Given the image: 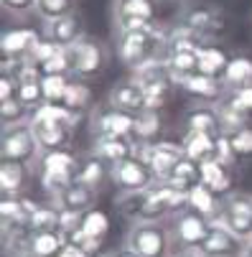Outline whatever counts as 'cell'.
I'll list each match as a JSON object with an SVG mask.
<instances>
[{
	"instance_id": "f1b7e54d",
	"label": "cell",
	"mask_w": 252,
	"mask_h": 257,
	"mask_svg": "<svg viewBox=\"0 0 252 257\" xmlns=\"http://www.w3.org/2000/svg\"><path fill=\"white\" fill-rule=\"evenodd\" d=\"M110 176V168H107V163L97 156H84L79 158V168H77V178L79 183H84V186H92V189H99L102 181Z\"/></svg>"
},
{
	"instance_id": "7a4b0ae2",
	"label": "cell",
	"mask_w": 252,
	"mask_h": 257,
	"mask_svg": "<svg viewBox=\"0 0 252 257\" xmlns=\"http://www.w3.org/2000/svg\"><path fill=\"white\" fill-rule=\"evenodd\" d=\"M178 23L191 28L206 41L219 39V33H224V28H227L224 11L211 3H204V0H189V3H184L181 13H178Z\"/></svg>"
},
{
	"instance_id": "681fc988",
	"label": "cell",
	"mask_w": 252,
	"mask_h": 257,
	"mask_svg": "<svg viewBox=\"0 0 252 257\" xmlns=\"http://www.w3.org/2000/svg\"><path fill=\"white\" fill-rule=\"evenodd\" d=\"M166 3H181L184 6V3H189V0H166Z\"/></svg>"
},
{
	"instance_id": "ab89813d",
	"label": "cell",
	"mask_w": 252,
	"mask_h": 257,
	"mask_svg": "<svg viewBox=\"0 0 252 257\" xmlns=\"http://www.w3.org/2000/svg\"><path fill=\"white\" fill-rule=\"evenodd\" d=\"M36 3L39 0H0L6 13H13V16H28V13H36Z\"/></svg>"
},
{
	"instance_id": "836d02e7",
	"label": "cell",
	"mask_w": 252,
	"mask_h": 257,
	"mask_svg": "<svg viewBox=\"0 0 252 257\" xmlns=\"http://www.w3.org/2000/svg\"><path fill=\"white\" fill-rule=\"evenodd\" d=\"M61 104L66 109H71V112L84 115L92 107V89L84 82H69V89H66V97H64Z\"/></svg>"
},
{
	"instance_id": "603a6c76",
	"label": "cell",
	"mask_w": 252,
	"mask_h": 257,
	"mask_svg": "<svg viewBox=\"0 0 252 257\" xmlns=\"http://www.w3.org/2000/svg\"><path fill=\"white\" fill-rule=\"evenodd\" d=\"M222 199L224 196H217L211 189H206L204 183H199V186H194L189 191V209L199 211L201 216L209 219V222H217L219 211H222Z\"/></svg>"
},
{
	"instance_id": "6da1fadb",
	"label": "cell",
	"mask_w": 252,
	"mask_h": 257,
	"mask_svg": "<svg viewBox=\"0 0 252 257\" xmlns=\"http://www.w3.org/2000/svg\"><path fill=\"white\" fill-rule=\"evenodd\" d=\"M171 229L166 222H138L130 227L125 247L138 252L140 257H171Z\"/></svg>"
},
{
	"instance_id": "f35d334b",
	"label": "cell",
	"mask_w": 252,
	"mask_h": 257,
	"mask_svg": "<svg viewBox=\"0 0 252 257\" xmlns=\"http://www.w3.org/2000/svg\"><path fill=\"white\" fill-rule=\"evenodd\" d=\"M41 87H44L46 104H61L66 97V89H69V77H44Z\"/></svg>"
},
{
	"instance_id": "d4e9b609",
	"label": "cell",
	"mask_w": 252,
	"mask_h": 257,
	"mask_svg": "<svg viewBox=\"0 0 252 257\" xmlns=\"http://www.w3.org/2000/svg\"><path fill=\"white\" fill-rule=\"evenodd\" d=\"M232 56H227L224 49H219L217 44H204L201 51H199V74H206V77H214V79H222L224 69L229 64Z\"/></svg>"
},
{
	"instance_id": "5b68a950",
	"label": "cell",
	"mask_w": 252,
	"mask_h": 257,
	"mask_svg": "<svg viewBox=\"0 0 252 257\" xmlns=\"http://www.w3.org/2000/svg\"><path fill=\"white\" fill-rule=\"evenodd\" d=\"M217 222L232 229L244 242H249L252 239V194H242V191L227 194L222 199V211Z\"/></svg>"
},
{
	"instance_id": "ffe728a7",
	"label": "cell",
	"mask_w": 252,
	"mask_h": 257,
	"mask_svg": "<svg viewBox=\"0 0 252 257\" xmlns=\"http://www.w3.org/2000/svg\"><path fill=\"white\" fill-rule=\"evenodd\" d=\"M201 183L206 189H211L217 196H227V194H232V186H234L232 168L219 161H206V163H201Z\"/></svg>"
},
{
	"instance_id": "1f68e13d",
	"label": "cell",
	"mask_w": 252,
	"mask_h": 257,
	"mask_svg": "<svg viewBox=\"0 0 252 257\" xmlns=\"http://www.w3.org/2000/svg\"><path fill=\"white\" fill-rule=\"evenodd\" d=\"M82 232L92 239V242H102L110 232V216H107L102 209H89L87 214H82Z\"/></svg>"
},
{
	"instance_id": "e575fe53",
	"label": "cell",
	"mask_w": 252,
	"mask_h": 257,
	"mask_svg": "<svg viewBox=\"0 0 252 257\" xmlns=\"http://www.w3.org/2000/svg\"><path fill=\"white\" fill-rule=\"evenodd\" d=\"M33 112L18 99H8V102H0V122H3V130L6 127H16V125H26L31 122Z\"/></svg>"
},
{
	"instance_id": "bcb514c9",
	"label": "cell",
	"mask_w": 252,
	"mask_h": 257,
	"mask_svg": "<svg viewBox=\"0 0 252 257\" xmlns=\"http://www.w3.org/2000/svg\"><path fill=\"white\" fill-rule=\"evenodd\" d=\"M242 257H252V239L247 242V247H244V252H242Z\"/></svg>"
},
{
	"instance_id": "5bb4252c",
	"label": "cell",
	"mask_w": 252,
	"mask_h": 257,
	"mask_svg": "<svg viewBox=\"0 0 252 257\" xmlns=\"http://www.w3.org/2000/svg\"><path fill=\"white\" fill-rule=\"evenodd\" d=\"M110 104L122 109L128 115H143L148 112V102H146V89H143L135 79H125V82H117L112 89H110Z\"/></svg>"
},
{
	"instance_id": "8fae6325",
	"label": "cell",
	"mask_w": 252,
	"mask_h": 257,
	"mask_svg": "<svg viewBox=\"0 0 252 257\" xmlns=\"http://www.w3.org/2000/svg\"><path fill=\"white\" fill-rule=\"evenodd\" d=\"M89 127H92L94 138H102V135L133 138V133H135V115H128V112H122V109L107 104L102 109H94Z\"/></svg>"
},
{
	"instance_id": "d6986e66",
	"label": "cell",
	"mask_w": 252,
	"mask_h": 257,
	"mask_svg": "<svg viewBox=\"0 0 252 257\" xmlns=\"http://www.w3.org/2000/svg\"><path fill=\"white\" fill-rule=\"evenodd\" d=\"M33 168L18 161H3L0 163V191L6 196H21V191L28 186Z\"/></svg>"
},
{
	"instance_id": "d590c367",
	"label": "cell",
	"mask_w": 252,
	"mask_h": 257,
	"mask_svg": "<svg viewBox=\"0 0 252 257\" xmlns=\"http://www.w3.org/2000/svg\"><path fill=\"white\" fill-rule=\"evenodd\" d=\"M74 8H77V0H39L36 3V16L46 23V21L64 18L69 13H77Z\"/></svg>"
},
{
	"instance_id": "9a60e30c",
	"label": "cell",
	"mask_w": 252,
	"mask_h": 257,
	"mask_svg": "<svg viewBox=\"0 0 252 257\" xmlns=\"http://www.w3.org/2000/svg\"><path fill=\"white\" fill-rule=\"evenodd\" d=\"M138 151V143L133 138H122V135H102L94 140L92 145V156L102 158L104 163H120L125 158H133Z\"/></svg>"
},
{
	"instance_id": "8d00e7d4",
	"label": "cell",
	"mask_w": 252,
	"mask_h": 257,
	"mask_svg": "<svg viewBox=\"0 0 252 257\" xmlns=\"http://www.w3.org/2000/svg\"><path fill=\"white\" fill-rule=\"evenodd\" d=\"M161 135V120L156 112H143L135 117V133L133 140L135 143H153Z\"/></svg>"
},
{
	"instance_id": "d6a6232c",
	"label": "cell",
	"mask_w": 252,
	"mask_h": 257,
	"mask_svg": "<svg viewBox=\"0 0 252 257\" xmlns=\"http://www.w3.org/2000/svg\"><path fill=\"white\" fill-rule=\"evenodd\" d=\"M31 229L33 232H56L61 229V209L49 201V204H39L33 219H31Z\"/></svg>"
},
{
	"instance_id": "e0dca14e",
	"label": "cell",
	"mask_w": 252,
	"mask_h": 257,
	"mask_svg": "<svg viewBox=\"0 0 252 257\" xmlns=\"http://www.w3.org/2000/svg\"><path fill=\"white\" fill-rule=\"evenodd\" d=\"M176 87H181L184 92H189L196 99H206L209 104H217L222 97H227L224 82L214 79V77H206V74H191V77L181 79Z\"/></svg>"
},
{
	"instance_id": "83f0119b",
	"label": "cell",
	"mask_w": 252,
	"mask_h": 257,
	"mask_svg": "<svg viewBox=\"0 0 252 257\" xmlns=\"http://www.w3.org/2000/svg\"><path fill=\"white\" fill-rule=\"evenodd\" d=\"M217 109H219V120H222V133H224V135H229V133H234V130L249 125V115L232 99L229 92H227V97H222V99L217 102Z\"/></svg>"
},
{
	"instance_id": "c3c4849f",
	"label": "cell",
	"mask_w": 252,
	"mask_h": 257,
	"mask_svg": "<svg viewBox=\"0 0 252 257\" xmlns=\"http://www.w3.org/2000/svg\"><path fill=\"white\" fill-rule=\"evenodd\" d=\"M11 257H33L31 252H18V254H11Z\"/></svg>"
},
{
	"instance_id": "f546056e",
	"label": "cell",
	"mask_w": 252,
	"mask_h": 257,
	"mask_svg": "<svg viewBox=\"0 0 252 257\" xmlns=\"http://www.w3.org/2000/svg\"><path fill=\"white\" fill-rule=\"evenodd\" d=\"M146 204H148V189H146V191H125V194H120L117 201H115L120 216H125L128 222H133V224L143 222Z\"/></svg>"
},
{
	"instance_id": "30bf717a",
	"label": "cell",
	"mask_w": 252,
	"mask_h": 257,
	"mask_svg": "<svg viewBox=\"0 0 252 257\" xmlns=\"http://www.w3.org/2000/svg\"><path fill=\"white\" fill-rule=\"evenodd\" d=\"M33 135L39 140L41 151H64L69 148L71 138H74V122L69 120H44V117H31Z\"/></svg>"
},
{
	"instance_id": "7402d4cb",
	"label": "cell",
	"mask_w": 252,
	"mask_h": 257,
	"mask_svg": "<svg viewBox=\"0 0 252 257\" xmlns=\"http://www.w3.org/2000/svg\"><path fill=\"white\" fill-rule=\"evenodd\" d=\"M77 168H79V156H74L69 148H64V151H46L36 171L39 173H61V176L77 178Z\"/></svg>"
},
{
	"instance_id": "44dd1931",
	"label": "cell",
	"mask_w": 252,
	"mask_h": 257,
	"mask_svg": "<svg viewBox=\"0 0 252 257\" xmlns=\"http://www.w3.org/2000/svg\"><path fill=\"white\" fill-rule=\"evenodd\" d=\"M217 140L214 135H204V133H184L181 138V151L186 158L196 161V163H206L214 161V153H217Z\"/></svg>"
},
{
	"instance_id": "ee69618b",
	"label": "cell",
	"mask_w": 252,
	"mask_h": 257,
	"mask_svg": "<svg viewBox=\"0 0 252 257\" xmlns=\"http://www.w3.org/2000/svg\"><path fill=\"white\" fill-rule=\"evenodd\" d=\"M171 257H204L199 249H178V252H173Z\"/></svg>"
},
{
	"instance_id": "60d3db41",
	"label": "cell",
	"mask_w": 252,
	"mask_h": 257,
	"mask_svg": "<svg viewBox=\"0 0 252 257\" xmlns=\"http://www.w3.org/2000/svg\"><path fill=\"white\" fill-rule=\"evenodd\" d=\"M18 97V82L11 77H0V102H8Z\"/></svg>"
},
{
	"instance_id": "7c38bea8",
	"label": "cell",
	"mask_w": 252,
	"mask_h": 257,
	"mask_svg": "<svg viewBox=\"0 0 252 257\" xmlns=\"http://www.w3.org/2000/svg\"><path fill=\"white\" fill-rule=\"evenodd\" d=\"M184 133H204V135H214V138L224 135L217 104H209V102L191 104L184 112Z\"/></svg>"
},
{
	"instance_id": "3957f363",
	"label": "cell",
	"mask_w": 252,
	"mask_h": 257,
	"mask_svg": "<svg viewBox=\"0 0 252 257\" xmlns=\"http://www.w3.org/2000/svg\"><path fill=\"white\" fill-rule=\"evenodd\" d=\"M0 156H3V161L26 163L33 171L39 168V161H41L44 151H41L39 140H36V135H33L31 122L3 130V138H0Z\"/></svg>"
},
{
	"instance_id": "9c48e42d",
	"label": "cell",
	"mask_w": 252,
	"mask_h": 257,
	"mask_svg": "<svg viewBox=\"0 0 252 257\" xmlns=\"http://www.w3.org/2000/svg\"><path fill=\"white\" fill-rule=\"evenodd\" d=\"M247 242L242 237H237L232 229H227L219 222H211L204 242L199 244V252L204 257H242Z\"/></svg>"
},
{
	"instance_id": "484cf974",
	"label": "cell",
	"mask_w": 252,
	"mask_h": 257,
	"mask_svg": "<svg viewBox=\"0 0 252 257\" xmlns=\"http://www.w3.org/2000/svg\"><path fill=\"white\" fill-rule=\"evenodd\" d=\"M166 183H171V186L181 189V191H191L194 186L201 183V163H196V161L184 156L181 161L173 166V171L168 173Z\"/></svg>"
},
{
	"instance_id": "ac0fdd59",
	"label": "cell",
	"mask_w": 252,
	"mask_h": 257,
	"mask_svg": "<svg viewBox=\"0 0 252 257\" xmlns=\"http://www.w3.org/2000/svg\"><path fill=\"white\" fill-rule=\"evenodd\" d=\"M94 201H97V189L84 186V183H79V181H74L64 194H59L54 199V204L59 209L74 211V214H87L89 209H94Z\"/></svg>"
},
{
	"instance_id": "7bdbcfd3",
	"label": "cell",
	"mask_w": 252,
	"mask_h": 257,
	"mask_svg": "<svg viewBox=\"0 0 252 257\" xmlns=\"http://www.w3.org/2000/svg\"><path fill=\"white\" fill-rule=\"evenodd\" d=\"M59 257H92L87 249H82V247H77V244H64V249L59 252Z\"/></svg>"
},
{
	"instance_id": "4dcf8cb0",
	"label": "cell",
	"mask_w": 252,
	"mask_h": 257,
	"mask_svg": "<svg viewBox=\"0 0 252 257\" xmlns=\"http://www.w3.org/2000/svg\"><path fill=\"white\" fill-rule=\"evenodd\" d=\"M112 16L117 18H143L156 21V0H115Z\"/></svg>"
},
{
	"instance_id": "cb8c5ba5",
	"label": "cell",
	"mask_w": 252,
	"mask_h": 257,
	"mask_svg": "<svg viewBox=\"0 0 252 257\" xmlns=\"http://www.w3.org/2000/svg\"><path fill=\"white\" fill-rule=\"evenodd\" d=\"M224 89L227 92H237L252 84V59L249 56H232L224 74H222Z\"/></svg>"
},
{
	"instance_id": "7dc6e473",
	"label": "cell",
	"mask_w": 252,
	"mask_h": 257,
	"mask_svg": "<svg viewBox=\"0 0 252 257\" xmlns=\"http://www.w3.org/2000/svg\"><path fill=\"white\" fill-rule=\"evenodd\" d=\"M92 257H115V254H107V252H94Z\"/></svg>"
},
{
	"instance_id": "277c9868",
	"label": "cell",
	"mask_w": 252,
	"mask_h": 257,
	"mask_svg": "<svg viewBox=\"0 0 252 257\" xmlns=\"http://www.w3.org/2000/svg\"><path fill=\"white\" fill-rule=\"evenodd\" d=\"M135 158L143 163H148L156 181H166L173 166L184 158L181 143H171V140H153V143H138Z\"/></svg>"
},
{
	"instance_id": "2e32d148",
	"label": "cell",
	"mask_w": 252,
	"mask_h": 257,
	"mask_svg": "<svg viewBox=\"0 0 252 257\" xmlns=\"http://www.w3.org/2000/svg\"><path fill=\"white\" fill-rule=\"evenodd\" d=\"M41 41V36L33 28H6L3 39H0V49L3 56H13V59H28L33 46Z\"/></svg>"
},
{
	"instance_id": "4316f807",
	"label": "cell",
	"mask_w": 252,
	"mask_h": 257,
	"mask_svg": "<svg viewBox=\"0 0 252 257\" xmlns=\"http://www.w3.org/2000/svg\"><path fill=\"white\" fill-rule=\"evenodd\" d=\"M66 244V234L61 229L56 232H33L28 242V252L33 257H59V252Z\"/></svg>"
},
{
	"instance_id": "8992f818",
	"label": "cell",
	"mask_w": 252,
	"mask_h": 257,
	"mask_svg": "<svg viewBox=\"0 0 252 257\" xmlns=\"http://www.w3.org/2000/svg\"><path fill=\"white\" fill-rule=\"evenodd\" d=\"M209 227H211V222L206 216H201L199 211H194V209H186L181 214H176L168 222L173 244H178L181 249H199V244L204 242Z\"/></svg>"
},
{
	"instance_id": "b9f144b4",
	"label": "cell",
	"mask_w": 252,
	"mask_h": 257,
	"mask_svg": "<svg viewBox=\"0 0 252 257\" xmlns=\"http://www.w3.org/2000/svg\"><path fill=\"white\" fill-rule=\"evenodd\" d=\"M232 94V99L244 109L247 115H252V84L249 87H244V89H237V92H229Z\"/></svg>"
},
{
	"instance_id": "4fadbf2b",
	"label": "cell",
	"mask_w": 252,
	"mask_h": 257,
	"mask_svg": "<svg viewBox=\"0 0 252 257\" xmlns=\"http://www.w3.org/2000/svg\"><path fill=\"white\" fill-rule=\"evenodd\" d=\"M44 39L61 46V49H71L77 41L84 39V23L77 13H69V16L56 18V21H46L44 23Z\"/></svg>"
},
{
	"instance_id": "52a82bcc",
	"label": "cell",
	"mask_w": 252,
	"mask_h": 257,
	"mask_svg": "<svg viewBox=\"0 0 252 257\" xmlns=\"http://www.w3.org/2000/svg\"><path fill=\"white\" fill-rule=\"evenodd\" d=\"M110 178L112 183L120 189V194L125 191H146L156 183V176L151 171L148 163H143L140 158H125L120 163H112L110 166Z\"/></svg>"
},
{
	"instance_id": "f6af8a7d",
	"label": "cell",
	"mask_w": 252,
	"mask_h": 257,
	"mask_svg": "<svg viewBox=\"0 0 252 257\" xmlns=\"http://www.w3.org/2000/svg\"><path fill=\"white\" fill-rule=\"evenodd\" d=\"M112 254H115V257H140V254H138V252H133L130 247H120V249H117V252H112Z\"/></svg>"
},
{
	"instance_id": "74e56055",
	"label": "cell",
	"mask_w": 252,
	"mask_h": 257,
	"mask_svg": "<svg viewBox=\"0 0 252 257\" xmlns=\"http://www.w3.org/2000/svg\"><path fill=\"white\" fill-rule=\"evenodd\" d=\"M227 140H229V148H232L237 161L252 158V125H244V127L229 133Z\"/></svg>"
},
{
	"instance_id": "ba28073f",
	"label": "cell",
	"mask_w": 252,
	"mask_h": 257,
	"mask_svg": "<svg viewBox=\"0 0 252 257\" xmlns=\"http://www.w3.org/2000/svg\"><path fill=\"white\" fill-rule=\"evenodd\" d=\"M69 61H71V77L87 79V77H94V74H99V71L104 69L107 51L97 41L82 39V41H77L74 46L69 49Z\"/></svg>"
}]
</instances>
